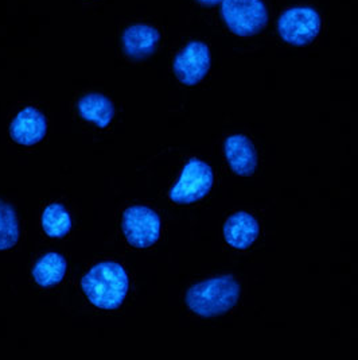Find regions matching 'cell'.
Instances as JSON below:
<instances>
[{
  "label": "cell",
  "mask_w": 358,
  "mask_h": 360,
  "mask_svg": "<svg viewBox=\"0 0 358 360\" xmlns=\"http://www.w3.org/2000/svg\"><path fill=\"white\" fill-rule=\"evenodd\" d=\"M214 182L212 167L197 158L185 165L178 182L171 188L170 198L177 204H193L211 193Z\"/></svg>",
  "instance_id": "5b68a950"
},
{
  "label": "cell",
  "mask_w": 358,
  "mask_h": 360,
  "mask_svg": "<svg viewBox=\"0 0 358 360\" xmlns=\"http://www.w3.org/2000/svg\"><path fill=\"white\" fill-rule=\"evenodd\" d=\"M240 295V283L233 276L227 274L192 286L186 295V304L199 317L211 319L232 311Z\"/></svg>",
  "instance_id": "7a4b0ae2"
},
{
  "label": "cell",
  "mask_w": 358,
  "mask_h": 360,
  "mask_svg": "<svg viewBox=\"0 0 358 360\" xmlns=\"http://www.w3.org/2000/svg\"><path fill=\"white\" fill-rule=\"evenodd\" d=\"M322 19L312 7H293L286 10L277 20L279 37L293 46L310 45L321 33Z\"/></svg>",
  "instance_id": "277c9868"
},
{
  "label": "cell",
  "mask_w": 358,
  "mask_h": 360,
  "mask_svg": "<svg viewBox=\"0 0 358 360\" xmlns=\"http://www.w3.org/2000/svg\"><path fill=\"white\" fill-rule=\"evenodd\" d=\"M211 65L212 57L208 45L199 41H192L177 54L173 69L179 82L193 86L206 77Z\"/></svg>",
  "instance_id": "52a82bcc"
},
{
  "label": "cell",
  "mask_w": 358,
  "mask_h": 360,
  "mask_svg": "<svg viewBox=\"0 0 358 360\" xmlns=\"http://www.w3.org/2000/svg\"><path fill=\"white\" fill-rule=\"evenodd\" d=\"M42 227L50 238H64L72 229V219L60 204H51L42 214Z\"/></svg>",
  "instance_id": "5bb4252c"
},
{
  "label": "cell",
  "mask_w": 358,
  "mask_h": 360,
  "mask_svg": "<svg viewBox=\"0 0 358 360\" xmlns=\"http://www.w3.org/2000/svg\"><path fill=\"white\" fill-rule=\"evenodd\" d=\"M221 18L239 37H253L268 25V10L263 0H223Z\"/></svg>",
  "instance_id": "3957f363"
},
{
  "label": "cell",
  "mask_w": 358,
  "mask_h": 360,
  "mask_svg": "<svg viewBox=\"0 0 358 360\" xmlns=\"http://www.w3.org/2000/svg\"><path fill=\"white\" fill-rule=\"evenodd\" d=\"M161 41V33L147 25H135L123 34V46L126 54L133 60H145L152 56Z\"/></svg>",
  "instance_id": "8fae6325"
},
{
  "label": "cell",
  "mask_w": 358,
  "mask_h": 360,
  "mask_svg": "<svg viewBox=\"0 0 358 360\" xmlns=\"http://www.w3.org/2000/svg\"><path fill=\"white\" fill-rule=\"evenodd\" d=\"M224 154L232 172L240 177H249L258 169V151L245 135H232L225 139Z\"/></svg>",
  "instance_id": "ba28073f"
},
{
  "label": "cell",
  "mask_w": 358,
  "mask_h": 360,
  "mask_svg": "<svg viewBox=\"0 0 358 360\" xmlns=\"http://www.w3.org/2000/svg\"><path fill=\"white\" fill-rule=\"evenodd\" d=\"M19 239L18 216L13 205L0 201V251L15 246Z\"/></svg>",
  "instance_id": "9a60e30c"
},
{
  "label": "cell",
  "mask_w": 358,
  "mask_h": 360,
  "mask_svg": "<svg viewBox=\"0 0 358 360\" xmlns=\"http://www.w3.org/2000/svg\"><path fill=\"white\" fill-rule=\"evenodd\" d=\"M79 111L82 119L93 122L100 129H105L114 119L112 101L102 95L91 94L79 101Z\"/></svg>",
  "instance_id": "7c38bea8"
},
{
  "label": "cell",
  "mask_w": 358,
  "mask_h": 360,
  "mask_svg": "<svg viewBox=\"0 0 358 360\" xmlns=\"http://www.w3.org/2000/svg\"><path fill=\"white\" fill-rule=\"evenodd\" d=\"M65 274V258L55 252L46 254L37 262L33 269L34 279L42 288H53L58 285Z\"/></svg>",
  "instance_id": "4fadbf2b"
},
{
  "label": "cell",
  "mask_w": 358,
  "mask_h": 360,
  "mask_svg": "<svg viewBox=\"0 0 358 360\" xmlns=\"http://www.w3.org/2000/svg\"><path fill=\"white\" fill-rule=\"evenodd\" d=\"M123 232L131 246H154L161 236V219L147 207H131L123 216Z\"/></svg>",
  "instance_id": "8992f818"
},
{
  "label": "cell",
  "mask_w": 358,
  "mask_h": 360,
  "mask_svg": "<svg viewBox=\"0 0 358 360\" xmlns=\"http://www.w3.org/2000/svg\"><path fill=\"white\" fill-rule=\"evenodd\" d=\"M46 130V117L33 107H27L13 120L10 134L19 145L33 146L45 138Z\"/></svg>",
  "instance_id": "9c48e42d"
},
{
  "label": "cell",
  "mask_w": 358,
  "mask_h": 360,
  "mask_svg": "<svg viewBox=\"0 0 358 360\" xmlns=\"http://www.w3.org/2000/svg\"><path fill=\"white\" fill-rule=\"evenodd\" d=\"M199 4H202V6H205V7H214V6H217V4H220V3H223V0H197Z\"/></svg>",
  "instance_id": "2e32d148"
},
{
  "label": "cell",
  "mask_w": 358,
  "mask_h": 360,
  "mask_svg": "<svg viewBox=\"0 0 358 360\" xmlns=\"http://www.w3.org/2000/svg\"><path fill=\"white\" fill-rule=\"evenodd\" d=\"M81 286L92 305L100 309L114 311L124 302L130 279L119 263L104 262L95 266L82 278Z\"/></svg>",
  "instance_id": "6da1fadb"
},
{
  "label": "cell",
  "mask_w": 358,
  "mask_h": 360,
  "mask_svg": "<svg viewBox=\"0 0 358 360\" xmlns=\"http://www.w3.org/2000/svg\"><path fill=\"white\" fill-rule=\"evenodd\" d=\"M260 235L258 220L246 212H237L228 217L224 224V238L229 246L236 250H246Z\"/></svg>",
  "instance_id": "30bf717a"
}]
</instances>
